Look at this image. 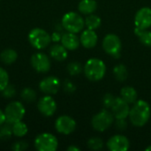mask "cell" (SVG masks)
<instances>
[{
	"mask_svg": "<svg viewBox=\"0 0 151 151\" xmlns=\"http://www.w3.org/2000/svg\"><path fill=\"white\" fill-rule=\"evenodd\" d=\"M151 116V108L150 104L144 100H137L130 108L129 119L132 125L137 127L145 126L150 120Z\"/></svg>",
	"mask_w": 151,
	"mask_h": 151,
	"instance_id": "1",
	"label": "cell"
},
{
	"mask_svg": "<svg viewBox=\"0 0 151 151\" xmlns=\"http://www.w3.org/2000/svg\"><path fill=\"white\" fill-rule=\"evenodd\" d=\"M83 72L89 81H99L106 73V65L100 58H91L83 66Z\"/></svg>",
	"mask_w": 151,
	"mask_h": 151,
	"instance_id": "2",
	"label": "cell"
},
{
	"mask_svg": "<svg viewBox=\"0 0 151 151\" xmlns=\"http://www.w3.org/2000/svg\"><path fill=\"white\" fill-rule=\"evenodd\" d=\"M27 39L31 46L38 50L47 48L51 42L50 35L41 27L31 29L27 35Z\"/></svg>",
	"mask_w": 151,
	"mask_h": 151,
	"instance_id": "3",
	"label": "cell"
},
{
	"mask_svg": "<svg viewBox=\"0 0 151 151\" xmlns=\"http://www.w3.org/2000/svg\"><path fill=\"white\" fill-rule=\"evenodd\" d=\"M61 25L67 32L78 34L85 27V19L82 16L75 12H69L64 14L61 19Z\"/></svg>",
	"mask_w": 151,
	"mask_h": 151,
	"instance_id": "4",
	"label": "cell"
},
{
	"mask_svg": "<svg viewBox=\"0 0 151 151\" xmlns=\"http://www.w3.org/2000/svg\"><path fill=\"white\" fill-rule=\"evenodd\" d=\"M114 119L115 118L112 112L107 109H104L92 118L91 126L96 131L103 133L114 123Z\"/></svg>",
	"mask_w": 151,
	"mask_h": 151,
	"instance_id": "5",
	"label": "cell"
},
{
	"mask_svg": "<svg viewBox=\"0 0 151 151\" xmlns=\"http://www.w3.org/2000/svg\"><path fill=\"white\" fill-rule=\"evenodd\" d=\"M34 145L38 151H56L58 148V141L54 134L42 133L35 137Z\"/></svg>",
	"mask_w": 151,
	"mask_h": 151,
	"instance_id": "6",
	"label": "cell"
},
{
	"mask_svg": "<svg viewBox=\"0 0 151 151\" xmlns=\"http://www.w3.org/2000/svg\"><path fill=\"white\" fill-rule=\"evenodd\" d=\"M104 50L110 56L113 58H119L122 50V42L120 38L115 34L106 35L102 42Z\"/></svg>",
	"mask_w": 151,
	"mask_h": 151,
	"instance_id": "7",
	"label": "cell"
},
{
	"mask_svg": "<svg viewBox=\"0 0 151 151\" xmlns=\"http://www.w3.org/2000/svg\"><path fill=\"white\" fill-rule=\"evenodd\" d=\"M4 113L6 117V122L13 124L23 119L26 114V109L21 102L13 101L6 105L4 109Z\"/></svg>",
	"mask_w": 151,
	"mask_h": 151,
	"instance_id": "8",
	"label": "cell"
},
{
	"mask_svg": "<svg viewBox=\"0 0 151 151\" xmlns=\"http://www.w3.org/2000/svg\"><path fill=\"white\" fill-rule=\"evenodd\" d=\"M30 63L33 69L37 73H45L50 70V59L48 55L42 52H36L33 54L30 58Z\"/></svg>",
	"mask_w": 151,
	"mask_h": 151,
	"instance_id": "9",
	"label": "cell"
},
{
	"mask_svg": "<svg viewBox=\"0 0 151 151\" xmlns=\"http://www.w3.org/2000/svg\"><path fill=\"white\" fill-rule=\"evenodd\" d=\"M57 103L50 95H46L41 97L37 103V109L39 112L44 117H52L57 111Z\"/></svg>",
	"mask_w": 151,
	"mask_h": 151,
	"instance_id": "10",
	"label": "cell"
},
{
	"mask_svg": "<svg viewBox=\"0 0 151 151\" xmlns=\"http://www.w3.org/2000/svg\"><path fill=\"white\" fill-rule=\"evenodd\" d=\"M76 121L68 115L59 116L55 121V128L58 133L65 135L71 134L76 129Z\"/></svg>",
	"mask_w": 151,
	"mask_h": 151,
	"instance_id": "11",
	"label": "cell"
},
{
	"mask_svg": "<svg viewBox=\"0 0 151 151\" xmlns=\"http://www.w3.org/2000/svg\"><path fill=\"white\" fill-rule=\"evenodd\" d=\"M61 87L60 80L56 76H48L42 79L39 83V89L45 95H55Z\"/></svg>",
	"mask_w": 151,
	"mask_h": 151,
	"instance_id": "12",
	"label": "cell"
},
{
	"mask_svg": "<svg viewBox=\"0 0 151 151\" xmlns=\"http://www.w3.org/2000/svg\"><path fill=\"white\" fill-rule=\"evenodd\" d=\"M111 112L116 119H127L129 116L130 106L127 102H126L121 96L115 97L114 103L111 106Z\"/></svg>",
	"mask_w": 151,
	"mask_h": 151,
	"instance_id": "13",
	"label": "cell"
},
{
	"mask_svg": "<svg viewBox=\"0 0 151 151\" xmlns=\"http://www.w3.org/2000/svg\"><path fill=\"white\" fill-rule=\"evenodd\" d=\"M106 146L111 151H127L130 148V141L125 135L115 134L108 140Z\"/></svg>",
	"mask_w": 151,
	"mask_h": 151,
	"instance_id": "14",
	"label": "cell"
},
{
	"mask_svg": "<svg viewBox=\"0 0 151 151\" xmlns=\"http://www.w3.org/2000/svg\"><path fill=\"white\" fill-rule=\"evenodd\" d=\"M135 27L149 29L151 27V8L142 7L137 11L134 16Z\"/></svg>",
	"mask_w": 151,
	"mask_h": 151,
	"instance_id": "15",
	"label": "cell"
},
{
	"mask_svg": "<svg viewBox=\"0 0 151 151\" xmlns=\"http://www.w3.org/2000/svg\"><path fill=\"white\" fill-rule=\"evenodd\" d=\"M81 44L86 49H92L96 47L98 42V36L95 30L92 29H85L82 30L80 36Z\"/></svg>",
	"mask_w": 151,
	"mask_h": 151,
	"instance_id": "16",
	"label": "cell"
},
{
	"mask_svg": "<svg viewBox=\"0 0 151 151\" xmlns=\"http://www.w3.org/2000/svg\"><path fill=\"white\" fill-rule=\"evenodd\" d=\"M61 44L67 50H75L81 45L80 37L77 36L76 34L67 32L62 35L61 37Z\"/></svg>",
	"mask_w": 151,
	"mask_h": 151,
	"instance_id": "17",
	"label": "cell"
},
{
	"mask_svg": "<svg viewBox=\"0 0 151 151\" xmlns=\"http://www.w3.org/2000/svg\"><path fill=\"white\" fill-rule=\"evenodd\" d=\"M68 50L62 45L55 42L50 49V56L56 61H65L68 57Z\"/></svg>",
	"mask_w": 151,
	"mask_h": 151,
	"instance_id": "18",
	"label": "cell"
},
{
	"mask_svg": "<svg viewBox=\"0 0 151 151\" xmlns=\"http://www.w3.org/2000/svg\"><path fill=\"white\" fill-rule=\"evenodd\" d=\"M120 96L129 104H133L137 101L138 93L134 87L125 86L120 90Z\"/></svg>",
	"mask_w": 151,
	"mask_h": 151,
	"instance_id": "19",
	"label": "cell"
},
{
	"mask_svg": "<svg viewBox=\"0 0 151 151\" xmlns=\"http://www.w3.org/2000/svg\"><path fill=\"white\" fill-rule=\"evenodd\" d=\"M97 9V3L96 0H81L78 4V10L81 13L85 15L92 14Z\"/></svg>",
	"mask_w": 151,
	"mask_h": 151,
	"instance_id": "20",
	"label": "cell"
},
{
	"mask_svg": "<svg viewBox=\"0 0 151 151\" xmlns=\"http://www.w3.org/2000/svg\"><path fill=\"white\" fill-rule=\"evenodd\" d=\"M18 58V53L13 49H5L0 53V59L4 65H12L16 62Z\"/></svg>",
	"mask_w": 151,
	"mask_h": 151,
	"instance_id": "21",
	"label": "cell"
},
{
	"mask_svg": "<svg viewBox=\"0 0 151 151\" xmlns=\"http://www.w3.org/2000/svg\"><path fill=\"white\" fill-rule=\"evenodd\" d=\"M134 34L139 37L140 42L143 45L151 47V31L149 29H141L138 27H134Z\"/></svg>",
	"mask_w": 151,
	"mask_h": 151,
	"instance_id": "22",
	"label": "cell"
},
{
	"mask_svg": "<svg viewBox=\"0 0 151 151\" xmlns=\"http://www.w3.org/2000/svg\"><path fill=\"white\" fill-rule=\"evenodd\" d=\"M12 134L14 136L20 138V137H24L27 134L28 127L22 120H20L12 124Z\"/></svg>",
	"mask_w": 151,
	"mask_h": 151,
	"instance_id": "23",
	"label": "cell"
},
{
	"mask_svg": "<svg viewBox=\"0 0 151 151\" xmlns=\"http://www.w3.org/2000/svg\"><path fill=\"white\" fill-rule=\"evenodd\" d=\"M113 73H114L116 80L119 81V82L125 81L128 77V71L126 65L123 64H119L115 65L113 68Z\"/></svg>",
	"mask_w": 151,
	"mask_h": 151,
	"instance_id": "24",
	"label": "cell"
},
{
	"mask_svg": "<svg viewBox=\"0 0 151 151\" xmlns=\"http://www.w3.org/2000/svg\"><path fill=\"white\" fill-rule=\"evenodd\" d=\"M101 24H102L101 18L96 14L92 13V14L87 15V17L85 19V26L88 29L96 30L101 26Z\"/></svg>",
	"mask_w": 151,
	"mask_h": 151,
	"instance_id": "25",
	"label": "cell"
},
{
	"mask_svg": "<svg viewBox=\"0 0 151 151\" xmlns=\"http://www.w3.org/2000/svg\"><path fill=\"white\" fill-rule=\"evenodd\" d=\"M20 97L23 101L31 104L36 99V92L31 88H25L20 93Z\"/></svg>",
	"mask_w": 151,
	"mask_h": 151,
	"instance_id": "26",
	"label": "cell"
},
{
	"mask_svg": "<svg viewBox=\"0 0 151 151\" xmlns=\"http://www.w3.org/2000/svg\"><path fill=\"white\" fill-rule=\"evenodd\" d=\"M12 135V124L6 122L0 127V140L6 141L9 140Z\"/></svg>",
	"mask_w": 151,
	"mask_h": 151,
	"instance_id": "27",
	"label": "cell"
},
{
	"mask_svg": "<svg viewBox=\"0 0 151 151\" xmlns=\"http://www.w3.org/2000/svg\"><path fill=\"white\" fill-rule=\"evenodd\" d=\"M87 144L91 150H100L104 148V142L99 137H91Z\"/></svg>",
	"mask_w": 151,
	"mask_h": 151,
	"instance_id": "28",
	"label": "cell"
},
{
	"mask_svg": "<svg viewBox=\"0 0 151 151\" xmlns=\"http://www.w3.org/2000/svg\"><path fill=\"white\" fill-rule=\"evenodd\" d=\"M83 70V67L81 63L79 62H71L67 65V72L72 76L79 75Z\"/></svg>",
	"mask_w": 151,
	"mask_h": 151,
	"instance_id": "29",
	"label": "cell"
},
{
	"mask_svg": "<svg viewBox=\"0 0 151 151\" xmlns=\"http://www.w3.org/2000/svg\"><path fill=\"white\" fill-rule=\"evenodd\" d=\"M9 84V74L7 71L0 66V92Z\"/></svg>",
	"mask_w": 151,
	"mask_h": 151,
	"instance_id": "30",
	"label": "cell"
},
{
	"mask_svg": "<svg viewBox=\"0 0 151 151\" xmlns=\"http://www.w3.org/2000/svg\"><path fill=\"white\" fill-rule=\"evenodd\" d=\"M2 96L4 98H12L16 95V89L12 85L8 84L3 90H2Z\"/></svg>",
	"mask_w": 151,
	"mask_h": 151,
	"instance_id": "31",
	"label": "cell"
},
{
	"mask_svg": "<svg viewBox=\"0 0 151 151\" xmlns=\"http://www.w3.org/2000/svg\"><path fill=\"white\" fill-rule=\"evenodd\" d=\"M115 97L111 94H105L104 96L103 97V104L105 109H111L113 103H114Z\"/></svg>",
	"mask_w": 151,
	"mask_h": 151,
	"instance_id": "32",
	"label": "cell"
},
{
	"mask_svg": "<svg viewBox=\"0 0 151 151\" xmlns=\"http://www.w3.org/2000/svg\"><path fill=\"white\" fill-rule=\"evenodd\" d=\"M27 148H28V144L26 142H24V141L16 142L12 145V149L15 151H24L26 150Z\"/></svg>",
	"mask_w": 151,
	"mask_h": 151,
	"instance_id": "33",
	"label": "cell"
},
{
	"mask_svg": "<svg viewBox=\"0 0 151 151\" xmlns=\"http://www.w3.org/2000/svg\"><path fill=\"white\" fill-rule=\"evenodd\" d=\"M63 86H64L65 91H66L67 93H73V92H74L76 90L75 85L72 81H70L69 80H65Z\"/></svg>",
	"mask_w": 151,
	"mask_h": 151,
	"instance_id": "34",
	"label": "cell"
},
{
	"mask_svg": "<svg viewBox=\"0 0 151 151\" xmlns=\"http://www.w3.org/2000/svg\"><path fill=\"white\" fill-rule=\"evenodd\" d=\"M116 127L119 130V131H124L127 129V123L126 121V119H117L116 123Z\"/></svg>",
	"mask_w": 151,
	"mask_h": 151,
	"instance_id": "35",
	"label": "cell"
},
{
	"mask_svg": "<svg viewBox=\"0 0 151 151\" xmlns=\"http://www.w3.org/2000/svg\"><path fill=\"white\" fill-rule=\"evenodd\" d=\"M50 36H51V42H58L61 41L62 35L59 32H54V33H52V35H50Z\"/></svg>",
	"mask_w": 151,
	"mask_h": 151,
	"instance_id": "36",
	"label": "cell"
},
{
	"mask_svg": "<svg viewBox=\"0 0 151 151\" xmlns=\"http://www.w3.org/2000/svg\"><path fill=\"white\" fill-rule=\"evenodd\" d=\"M4 123H6V117H5V113L4 111H2L0 109V127L2 125H4Z\"/></svg>",
	"mask_w": 151,
	"mask_h": 151,
	"instance_id": "37",
	"label": "cell"
},
{
	"mask_svg": "<svg viewBox=\"0 0 151 151\" xmlns=\"http://www.w3.org/2000/svg\"><path fill=\"white\" fill-rule=\"evenodd\" d=\"M67 150L68 151H80L81 150H80L78 147L74 146V145H71V146H69V147L67 148Z\"/></svg>",
	"mask_w": 151,
	"mask_h": 151,
	"instance_id": "38",
	"label": "cell"
},
{
	"mask_svg": "<svg viewBox=\"0 0 151 151\" xmlns=\"http://www.w3.org/2000/svg\"><path fill=\"white\" fill-rule=\"evenodd\" d=\"M145 150H146V151H151V145H150V146H149V147H147V148L145 149Z\"/></svg>",
	"mask_w": 151,
	"mask_h": 151,
	"instance_id": "39",
	"label": "cell"
}]
</instances>
